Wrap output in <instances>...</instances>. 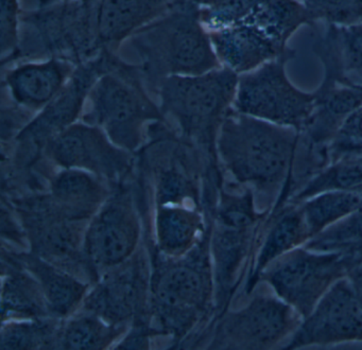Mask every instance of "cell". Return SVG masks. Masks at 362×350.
Returning <instances> with one entry per match:
<instances>
[{"label": "cell", "mask_w": 362, "mask_h": 350, "mask_svg": "<svg viewBox=\"0 0 362 350\" xmlns=\"http://www.w3.org/2000/svg\"><path fill=\"white\" fill-rule=\"evenodd\" d=\"M44 161L58 169H79L105 180L112 188L132 180L137 168L133 153L116 146L96 125L78 121L54 138Z\"/></svg>", "instance_id": "cell-11"}, {"label": "cell", "mask_w": 362, "mask_h": 350, "mask_svg": "<svg viewBox=\"0 0 362 350\" xmlns=\"http://www.w3.org/2000/svg\"><path fill=\"white\" fill-rule=\"evenodd\" d=\"M8 257L37 280L52 317H67L84 301L88 284L66 269L33 252L10 254Z\"/></svg>", "instance_id": "cell-21"}, {"label": "cell", "mask_w": 362, "mask_h": 350, "mask_svg": "<svg viewBox=\"0 0 362 350\" xmlns=\"http://www.w3.org/2000/svg\"><path fill=\"white\" fill-rule=\"evenodd\" d=\"M304 6L311 25L346 27L362 23V0H298Z\"/></svg>", "instance_id": "cell-33"}, {"label": "cell", "mask_w": 362, "mask_h": 350, "mask_svg": "<svg viewBox=\"0 0 362 350\" xmlns=\"http://www.w3.org/2000/svg\"><path fill=\"white\" fill-rule=\"evenodd\" d=\"M132 180L114 187L86 227L84 256L95 274L98 269L122 264L135 255L141 226L133 199Z\"/></svg>", "instance_id": "cell-13"}, {"label": "cell", "mask_w": 362, "mask_h": 350, "mask_svg": "<svg viewBox=\"0 0 362 350\" xmlns=\"http://www.w3.org/2000/svg\"><path fill=\"white\" fill-rule=\"evenodd\" d=\"M293 57L269 62L238 76L233 107L241 114L302 132L313 110L315 93L296 87L286 64Z\"/></svg>", "instance_id": "cell-10"}, {"label": "cell", "mask_w": 362, "mask_h": 350, "mask_svg": "<svg viewBox=\"0 0 362 350\" xmlns=\"http://www.w3.org/2000/svg\"><path fill=\"white\" fill-rule=\"evenodd\" d=\"M328 191H362V156L332 161L313 176L289 201L300 203Z\"/></svg>", "instance_id": "cell-29"}, {"label": "cell", "mask_w": 362, "mask_h": 350, "mask_svg": "<svg viewBox=\"0 0 362 350\" xmlns=\"http://www.w3.org/2000/svg\"><path fill=\"white\" fill-rule=\"evenodd\" d=\"M60 318L37 317L3 322L1 349H56Z\"/></svg>", "instance_id": "cell-30"}, {"label": "cell", "mask_w": 362, "mask_h": 350, "mask_svg": "<svg viewBox=\"0 0 362 350\" xmlns=\"http://www.w3.org/2000/svg\"><path fill=\"white\" fill-rule=\"evenodd\" d=\"M196 247V246H194ZM194 247L186 258L171 262L152 277V309L165 331L185 334L202 316L213 295L209 252Z\"/></svg>", "instance_id": "cell-9"}, {"label": "cell", "mask_w": 362, "mask_h": 350, "mask_svg": "<svg viewBox=\"0 0 362 350\" xmlns=\"http://www.w3.org/2000/svg\"><path fill=\"white\" fill-rule=\"evenodd\" d=\"M8 262L1 290L3 322L52 316L37 280L9 257Z\"/></svg>", "instance_id": "cell-25"}, {"label": "cell", "mask_w": 362, "mask_h": 350, "mask_svg": "<svg viewBox=\"0 0 362 350\" xmlns=\"http://www.w3.org/2000/svg\"><path fill=\"white\" fill-rule=\"evenodd\" d=\"M237 83L238 74L220 67L197 76H168L154 89L165 120L209 165H220L218 134L233 107Z\"/></svg>", "instance_id": "cell-2"}, {"label": "cell", "mask_w": 362, "mask_h": 350, "mask_svg": "<svg viewBox=\"0 0 362 350\" xmlns=\"http://www.w3.org/2000/svg\"><path fill=\"white\" fill-rule=\"evenodd\" d=\"M361 261L356 255L317 252L303 245L270 263L259 281L266 282L304 318L322 296Z\"/></svg>", "instance_id": "cell-8"}, {"label": "cell", "mask_w": 362, "mask_h": 350, "mask_svg": "<svg viewBox=\"0 0 362 350\" xmlns=\"http://www.w3.org/2000/svg\"><path fill=\"white\" fill-rule=\"evenodd\" d=\"M150 93L163 78L197 76L222 67L198 8L173 6L129 37Z\"/></svg>", "instance_id": "cell-3"}, {"label": "cell", "mask_w": 362, "mask_h": 350, "mask_svg": "<svg viewBox=\"0 0 362 350\" xmlns=\"http://www.w3.org/2000/svg\"><path fill=\"white\" fill-rule=\"evenodd\" d=\"M149 337L146 327H137L136 330L131 331L130 334L122 343L118 344L117 349H148Z\"/></svg>", "instance_id": "cell-36"}, {"label": "cell", "mask_w": 362, "mask_h": 350, "mask_svg": "<svg viewBox=\"0 0 362 350\" xmlns=\"http://www.w3.org/2000/svg\"><path fill=\"white\" fill-rule=\"evenodd\" d=\"M209 33L220 65L238 76L279 57L296 54L249 21Z\"/></svg>", "instance_id": "cell-17"}, {"label": "cell", "mask_w": 362, "mask_h": 350, "mask_svg": "<svg viewBox=\"0 0 362 350\" xmlns=\"http://www.w3.org/2000/svg\"><path fill=\"white\" fill-rule=\"evenodd\" d=\"M328 155L330 163L345 157L362 156V104L341 125L328 146Z\"/></svg>", "instance_id": "cell-34"}, {"label": "cell", "mask_w": 362, "mask_h": 350, "mask_svg": "<svg viewBox=\"0 0 362 350\" xmlns=\"http://www.w3.org/2000/svg\"><path fill=\"white\" fill-rule=\"evenodd\" d=\"M310 239L362 205L359 191H328L300 202Z\"/></svg>", "instance_id": "cell-28"}, {"label": "cell", "mask_w": 362, "mask_h": 350, "mask_svg": "<svg viewBox=\"0 0 362 350\" xmlns=\"http://www.w3.org/2000/svg\"><path fill=\"white\" fill-rule=\"evenodd\" d=\"M127 326L110 324L96 314H78L61 324L56 349H105L117 341Z\"/></svg>", "instance_id": "cell-26"}, {"label": "cell", "mask_w": 362, "mask_h": 350, "mask_svg": "<svg viewBox=\"0 0 362 350\" xmlns=\"http://www.w3.org/2000/svg\"><path fill=\"white\" fill-rule=\"evenodd\" d=\"M313 110L300 140L315 150L326 151L347 117L362 104V87L322 78Z\"/></svg>", "instance_id": "cell-19"}, {"label": "cell", "mask_w": 362, "mask_h": 350, "mask_svg": "<svg viewBox=\"0 0 362 350\" xmlns=\"http://www.w3.org/2000/svg\"><path fill=\"white\" fill-rule=\"evenodd\" d=\"M347 278H349L356 297L362 308V261L349 271Z\"/></svg>", "instance_id": "cell-37"}, {"label": "cell", "mask_w": 362, "mask_h": 350, "mask_svg": "<svg viewBox=\"0 0 362 350\" xmlns=\"http://www.w3.org/2000/svg\"><path fill=\"white\" fill-rule=\"evenodd\" d=\"M362 343V308L349 278L338 280L281 348Z\"/></svg>", "instance_id": "cell-14"}, {"label": "cell", "mask_w": 362, "mask_h": 350, "mask_svg": "<svg viewBox=\"0 0 362 350\" xmlns=\"http://www.w3.org/2000/svg\"><path fill=\"white\" fill-rule=\"evenodd\" d=\"M304 246L317 252L356 255L362 259V205L309 239Z\"/></svg>", "instance_id": "cell-31"}, {"label": "cell", "mask_w": 362, "mask_h": 350, "mask_svg": "<svg viewBox=\"0 0 362 350\" xmlns=\"http://www.w3.org/2000/svg\"><path fill=\"white\" fill-rule=\"evenodd\" d=\"M146 85L139 65L114 53L86 99L81 121L100 127L110 139L128 152H139L153 123L166 121Z\"/></svg>", "instance_id": "cell-5"}, {"label": "cell", "mask_w": 362, "mask_h": 350, "mask_svg": "<svg viewBox=\"0 0 362 350\" xmlns=\"http://www.w3.org/2000/svg\"><path fill=\"white\" fill-rule=\"evenodd\" d=\"M112 190L105 180L79 169H59L48 180V192L71 214L86 220L98 211Z\"/></svg>", "instance_id": "cell-23"}, {"label": "cell", "mask_w": 362, "mask_h": 350, "mask_svg": "<svg viewBox=\"0 0 362 350\" xmlns=\"http://www.w3.org/2000/svg\"><path fill=\"white\" fill-rule=\"evenodd\" d=\"M313 50L323 67V78L362 87V23L326 25L315 32Z\"/></svg>", "instance_id": "cell-20"}, {"label": "cell", "mask_w": 362, "mask_h": 350, "mask_svg": "<svg viewBox=\"0 0 362 350\" xmlns=\"http://www.w3.org/2000/svg\"><path fill=\"white\" fill-rule=\"evenodd\" d=\"M22 13L18 0H1V62L18 50Z\"/></svg>", "instance_id": "cell-35"}, {"label": "cell", "mask_w": 362, "mask_h": 350, "mask_svg": "<svg viewBox=\"0 0 362 350\" xmlns=\"http://www.w3.org/2000/svg\"><path fill=\"white\" fill-rule=\"evenodd\" d=\"M203 229L199 204L156 205V235L165 256L182 258L196 246Z\"/></svg>", "instance_id": "cell-24"}, {"label": "cell", "mask_w": 362, "mask_h": 350, "mask_svg": "<svg viewBox=\"0 0 362 350\" xmlns=\"http://www.w3.org/2000/svg\"><path fill=\"white\" fill-rule=\"evenodd\" d=\"M310 239L300 203L287 202L272 209L260 231L253 264L249 272L245 292L251 294L260 275L270 263Z\"/></svg>", "instance_id": "cell-18"}, {"label": "cell", "mask_w": 362, "mask_h": 350, "mask_svg": "<svg viewBox=\"0 0 362 350\" xmlns=\"http://www.w3.org/2000/svg\"><path fill=\"white\" fill-rule=\"evenodd\" d=\"M175 0H100L99 34L103 46L118 51L137 30L175 6Z\"/></svg>", "instance_id": "cell-22"}, {"label": "cell", "mask_w": 362, "mask_h": 350, "mask_svg": "<svg viewBox=\"0 0 362 350\" xmlns=\"http://www.w3.org/2000/svg\"><path fill=\"white\" fill-rule=\"evenodd\" d=\"M100 0H40L23 11L18 50L1 66L33 59H60L79 66L98 57L105 47L99 34Z\"/></svg>", "instance_id": "cell-4"}, {"label": "cell", "mask_w": 362, "mask_h": 350, "mask_svg": "<svg viewBox=\"0 0 362 350\" xmlns=\"http://www.w3.org/2000/svg\"><path fill=\"white\" fill-rule=\"evenodd\" d=\"M245 21L258 25L284 47H288L290 38L302 25H311L298 0H264Z\"/></svg>", "instance_id": "cell-27"}, {"label": "cell", "mask_w": 362, "mask_h": 350, "mask_svg": "<svg viewBox=\"0 0 362 350\" xmlns=\"http://www.w3.org/2000/svg\"><path fill=\"white\" fill-rule=\"evenodd\" d=\"M147 288V267L143 258L134 255L105 274L84 298V311L96 314L110 324L127 326L144 313Z\"/></svg>", "instance_id": "cell-15"}, {"label": "cell", "mask_w": 362, "mask_h": 350, "mask_svg": "<svg viewBox=\"0 0 362 350\" xmlns=\"http://www.w3.org/2000/svg\"><path fill=\"white\" fill-rule=\"evenodd\" d=\"M264 0H204L199 17L209 32L226 29L247 21Z\"/></svg>", "instance_id": "cell-32"}, {"label": "cell", "mask_w": 362, "mask_h": 350, "mask_svg": "<svg viewBox=\"0 0 362 350\" xmlns=\"http://www.w3.org/2000/svg\"><path fill=\"white\" fill-rule=\"evenodd\" d=\"M303 317L274 292L257 293L250 303L223 316L214 349H272L281 347Z\"/></svg>", "instance_id": "cell-12"}, {"label": "cell", "mask_w": 362, "mask_h": 350, "mask_svg": "<svg viewBox=\"0 0 362 350\" xmlns=\"http://www.w3.org/2000/svg\"><path fill=\"white\" fill-rule=\"evenodd\" d=\"M76 68L54 57L18 62L3 69L1 98L37 115L62 91Z\"/></svg>", "instance_id": "cell-16"}, {"label": "cell", "mask_w": 362, "mask_h": 350, "mask_svg": "<svg viewBox=\"0 0 362 350\" xmlns=\"http://www.w3.org/2000/svg\"><path fill=\"white\" fill-rule=\"evenodd\" d=\"M115 52L105 49L96 59L77 66L58 95L10 142L9 153L3 155L4 177L23 180L37 173L48 144L81 119L90 89L109 69Z\"/></svg>", "instance_id": "cell-6"}, {"label": "cell", "mask_w": 362, "mask_h": 350, "mask_svg": "<svg viewBox=\"0 0 362 350\" xmlns=\"http://www.w3.org/2000/svg\"><path fill=\"white\" fill-rule=\"evenodd\" d=\"M216 212L211 247L218 301L222 307L236 290L247 261L254 256L270 210L257 209L253 192L240 190L222 193Z\"/></svg>", "instance_id": "cell-7"}, {"label": "cell", "mask_w": 362, "mask_h": 350, "mask_svg": "<svg viewBox=\"0 0 362 350\" xmlns=\"http://www.w3.org/2000/svg\"><path fill=\"white\" fill-rule=\"evenodd\" d=\"M300 133L230 108L217 137L222 170L262 195L267 208L286 203Z\"/></svg>", "instance_id": "cell-1"}]
</instances>
